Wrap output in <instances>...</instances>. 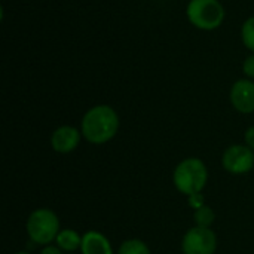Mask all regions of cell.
<instances>
[{
    "label": "cell",
    "instance_id": "30bf717a",
    "mask_svg": "<svg viewBox=\"0 0 254 254\" xmlns=\"http://www.w3.org/2000/svg\"><path fill=\"white\" fill-rule=\"evenodd\" d=\"M55 241H57V246L63 252H74V250L80 249L82 237L73 229H63V231H60Z\"/></svg>",
    "mask_w": 254,
    "mask_h": 254
},
{
    "label": "cell",
    "instance_id": "4fadbf2b",
    "mask_svg": "<svg viewBox=\"0 0 254 254\" xmlns=\"http://www.w3.org/2000/svg\"><path fill=\"white\" fill-rule=\"evenodd\" d=\"M241 37H243L244 46H246L247 49H250L254 54V16H250V18L246 19V22L243 24Z\"/></svg>",
    "mask_w": 254,
    "mask_h": 254
},
{
    "label": "cell",
    "instance_id": "5b68a950",
    "mask_svg": "<svg viewBox=\"0 0 254 254\" xmlns=\"http://www.w3.org/2000/svg\"><path fill=\"white\" fill-rule=\"evenodd\" d=\"M217 249V237L211 228H190L182 241L183 254H214Z\"/></svg>",
    "mask_w": 254,
    "mask_h": 254
},
{
    "label": "cell",
    "instance_id": "5bb4252c",
    "mask_svg": "<svg viewBox=\"0 0 254 254\" xmlns=\"http://www.w3.org/2000/svg\"><path fill=\"white\" fill-rule=\"evenodd\" d=\"M243 71L249 79H254V54L249 55L243 64Z\"/></svg>",
    "mask_w": 254,
    "mask_h": 254
},
{
    "label": "cell",
    "instance_id": "8fae6325",
    "mask_svg": "<svg viewBox=\"0 0 254 254\" xmlns=\"http://www.w3.org/2000/svg\"><path fill=\"white\" fill-rule=\"evenodd\" d=\"M118 254H152L150 249L147 247V244L141 240L132 238V240H127L121 244Z\"/></svg>",
    "mask_w": 254,
    "mask_h": 254
},
{
    "label": "cell",
    "instance_id": "e0dca14e",
    "mask_svg": "<svg viewBox=\"0 0 254 254\" xmlns=\"http://www.w3.org/2000/svg\"><path fill=\"white\" fill-rule=\"evenodd\" d=\"M15 254H30V253H27V252H18V253H15Z\"/></svg>",
    "mask_w": 254,
    "mask_h": 254
},
{
    "label": "cell",
    "instance_id": "277c9868",
    "mask_svg": "<svg viewBox=\"0 0 254 254\" xmlns=\"http://www.w3.org/2000/svg\"><path fill=\"white\" fill-rule=\"evenodd\" d=\"M27 234L34 244L49 246L60 234L58 216L48 208L34 210L27 219Z\"/></svg>",
    "mask_w": 254,
    "mask_h": 254
},
{
    "label": "cell",
    "instance_id": "3957f363",
    "mask_svg": "<svg viewBox=\"0 0 254 254\" xmlns=\"http://www.w3.org/2000/svg\"><path fill=\"white\" fill-rule=\"evenodd\" d=\"M188 19L199 30L211 31L225 21V7L219 0H190L186 7Z\"/></svg>",
    "mask_w": 254,
    "mask_h": 254
},
{
    "label": "cell",
    "instance_id": "9c48e42d",
    "mask_svg": "<svg viewBox=\"0 0 254 254\" xmlns=\"http://www.w3.org/2000/svg\"><path fill=\"white\" fill-rule=\"evenodd\" d=\"M82 254H113V249L107 237L97 231H88L82 237L80 244Z\"/></svg>",
    "mask_w": 254,
    "mask_h": 254
},
{
    "label": "cell",
    "instance_id": "6da1fadb",
    "mask_svg": "<svg viewBox=\"0 0 254 254\" xmlns=\"http://www.w3.org/2000/svg\"><path fill=\"white\" fill-rule=\"evenodd\" d=\"M119 131V116L115 109L106 104L89 109L80 124L83 138L92 144H104L110 141Z\"/></svg>",
    "mask_w": 254,
    "mask_h": 254
},
{
    "label": "cell",
    "instance_id": "7c38bea8",
    "mask_svg": "<svg viewBox=\"0 0 254 254\" xmlns=\"http://www.w3.org/2000/svg\"><path fill=\"white\" fill-rule=\"evenodd\" d=\"M193 219H195L196 226H199V228H211V225L216 220V214H214V211L208 205L202 204L201 207H198L195 210Z\"/></svg>",
    "mask_w": 254,
    "mask_h": 254
},
{
    "label": "cell",
    "instance_id": "52a82bcc",
    "mask_svg": "<svg viewBox=\"0 0 254 254\" xmlns=\"http://www.w3.org/2000/svg\"><path fill=\"white\" fill-rule=\"evenodd\" d=\"M231 103L240 113L249 115L254 112V82L240 79L231 88Z\"/></svg>",
    "mask_w": 254,
    "mask_h": 254
},
{
    "label": "cell",
    "instance_id": "8992f818",
    "mask_svg": "<svg viewBox=\"0 0 254 254\" xmlns=\"http://www.w3.org/2000/svg\"><path fill=\"white\" fill-rule=\"evenodd\" d=\"M222 165L231 174H247L254 167L253 150L244 144H232L223 152Z\"/></svg>",
    "mask_w": 254,
    "mask_h": 254
},
{
    "label": "cell",
    "instance_id": "2e32d148",
    "mask_svg": "<svg viewBox=\"0 0 254 254\" xmlns=\"http://www.w3.org/2000/svg\"><path fill=\"white\" fill-rule=\"evenodd\" d=\"M42 254H61V249L60 247H54V246H46L42 250Z\"/></svg>",
    "mask_w": 254,
    "mask_h": 254
},
{
    "label": "cell",
    "instance_id": "ba28073f",
    "mask_svg": "<svg viewBox=\"0 0 254 254\" xmlns=\"http://www.w3.org/2000/svg\"><path fill=\"white\" fill-rule=\"evenodd\" d=\"M80 137L82 132H79V129L70 125H63L52 132L51 144L52 149L58 153H70L79 146Z\"/></svg>",
    "mask_w": 254,
    "mask_h": 254
},
{
    "label": "cell",
    "instance_id": "7a4b0ae2",
    "mask_svg": "<svg viewBox=\"0 0 254 254\" xmlns=\"http://www.w3.org/2000/svg\"><path fill=\"white\" fill-rule=\"evenodd\" d=\"M208 180V171L205 164L198 158L183 159L174 170L173 182L179 192L188 196L199 195Z\"/></svg>",
    "mask_w": 254,
    "mask_h": 254
},
{
    "label": "cell",
    "instance_id": "9a60e30c",
    "mask_svg": "<svg viewBox=\"0 0 254 254\" xmlns=\"http://www.w3.org/2000/svg\"><path fill=\"white\" fill-rule=\"evenodd\" d=\"M244 140H246V146H249L252 150H254V127L247 128L244 134Z\"/></svg>",
    "mask_w": 254,
    "mask_h": 254
}]
</instances>
